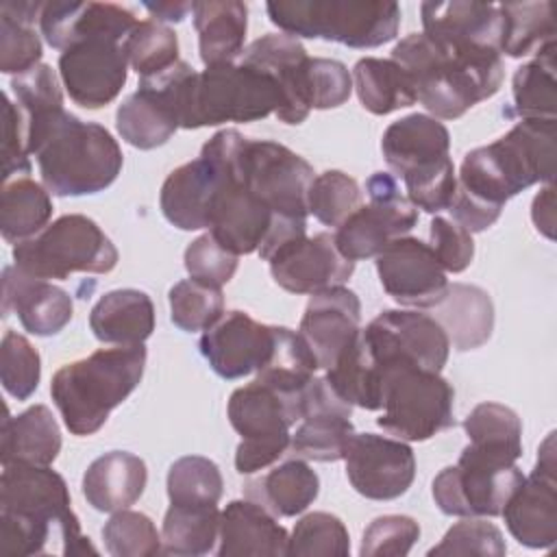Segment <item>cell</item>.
<instances>
[{
	"instance_id": "6da1fadb",
	"label": "cell",
	"mask_w": 557,
	"mask_h": 557,
	"mask_svg": "<svg viewBox=\"0 0 557 557\" xmlns=\"http://www.w3.org/2000/svg\"><path fill=\"white\" fill-rule=\"evenodd\" d=\"M557 120H520L487 146L470 150L457 174L453 220L468 233L490 228L507 200L555 178Z\"/></svg>"
},
{
	"instance_id": "7a4b0ae2",
	"label": "cell",
	"mask_w": 557,
	"mask_h": 557,
	"mask_svg": "<svg viewBox=\"0 0 557 557\" xmlns=\"http://www.w3.org/2000/svg\"><path fill=\"white\" fill-rule=\"evenodd\" d=\"M0 553L17 557L98 553L81 531L67 483L50 466H2Z\"/></svg>"
},
{
	"instance_id": "3957f363",
	"label": "cell",
	"mask_w": 557,
	"mask_h": 557,
	"mask_svg": "<svg viewBox=\"0 0 557 557\" xmlns=\"http://www.w3.org/2000/svg\"><path fill=\"white\" fill-rule=\"evenodd\" d=\"M392 59L407 70L418 100L437 120H457L481 100L492 98L505 76L498 50L455 46L424 33L400 39Z\"/></svg>"
},
{
	"instance_id": "277c9868",
	"label": "cell",
	"mask_w": 557,
	"mask_h": 557,
	"mask_svg": "<svg viewBox=\"0 0 557 557\" xmlns=\"http://www.w3.org/2000/svg\"><path fill=\"white\" fill-rule=\"evenodd\" d=\"M26 135L41 183L54 196L104 191L124 163L117 141L104 126L83 122L65 109L26 122Z\"/></svg>"
},
{
	"instance_id": "5b68a950",
	"label": "cell",
	"mask_w": 557,
	"mask_h": 557,
	"mask_svg": "<svg viewBox=\"0 0 557 557\" xmlns=\"http://www.w3.org/2000/svg\"><path fill=\"white\" fill-rule=\"evenodd\" d=\"M146 346L100 348L85 359L61 366L50 381V396L72 435L100 431L109 413L139 385Z\"/></svg>"
},
{
	"instance_id": "8992f818",
	"label": "cell",
	"mask_w": 557,
	"mask_h": 557,
	"mask_svg": "<svg viewBox=\"0 0 557 557\" xmlns=\"http://www.w3.org/2000/svg\"><path fill=\"white\" fill-rule=\"evenodd\" d=\"M281 91L270 74L239 61L191 72L183 91L181 128H205L224 122H257L276 115Z\"/></svg>"
},
{
	"instance_id": "52a82bcc",
	"label": "cell",
	"mask_w": 557,
	"mask_h": 557,
	"mask_svg": "<svg viewBox=\"0 0 557 557\" xmlns=\"http://www.w3.org/2000/svg\"><path fill=\"white\" fill-rule=\"evenodd\" d=\"M268 17L285 35L337 41L348 48H379L400 28L396 2L278 0L265 4Z\"/></svg>"
},
{
	"instance_id": "ba28073f",
	"label": "cell",
	"mask_w": 557,
	"mask_h": 557,
	"mask_svg": "<svg viewBox=\"0 0 557 557\" xmlns=\"http://www.w3.org/2000/svg\"><path fill=\"white\" fill-rule=\"evenodd\" d=\"M300 394H285L257 379L231 394L226 416L242 435L235 450L239 474L265 470L289 450V429L300 420Z\"/></svg>"
},
{
	"instance_id": "9c48e42d",
	"label": "cell",
	"mask_w": 557,
	"mask_h": 557,
	"mask_svg": "<svg viewBox=\"0 0 557 557\" xmlns=\"http://www.w3.org/2000/svg\"><path fill=\"white\" fill-rule=\"evenodd\" d=\"M13 265L44 281H65L74 272L107 274L117 265V248L91 218L67 213L15 244Z\"/></svg>"
},
{
	"instance_id": "30bf717a",
	"label": "cell",
	"mask_w": 557,
	"mask_h": 557,
	"mask_svg": "<svg viewBox=\"0 0 557 557\" xmlns=\"http://www.w3.org/2000/svg\"><path fill=\"white\" fill-rule=\"evenodd\" d=\"M518 457L503 448L468 444L457 463L433 479V500L446 516L494 518L522 483Z\"/></svg>"
},
{
	"instance_id": "8fae6325",
	"label": "cell",
	"mask_w": 557,
	"mask_h": 557,
	"mask_svg": "<svg viewBox=\"0 0 557 557\" xmlns=\"http://www.w3.org/2000/svg\"><path fill=\"white\" fill-rule=\"evenodd\" d=\"M376 424L403 442H424L455 424V389L440 374L418 366H392L381 372Z\"/></svg>"
},
{
	"instance_id": "7c38bea8",
	"label": "cell",
	"mask_w": 557,
	"mask_h": 557,
	"mask_svg": "<svg viewBox=\"0 0 557 557\" xmlns=\"http://www.w3.org/2000/svg\"><path fill=\"white\" fill-rule=\"evenodd\" d=\"M366 194L370 198L368 205L361 202L333 233L337 250L350 261L381 255L418 222V209L403 196L392 174L374 172L366 181Z\"/></svg>"
},
{
	"instance_id": "4fadbf2b",
	"label": "cell",
	"mask_w": 557,
	"mask_h": 557,
	"mask_svg": "<svg viewBox=\"0 0 557 557\" xmlns=\"http://www.w3.org/2000/svg\"><path fill=\"white\" fill-rule=\"evenodd\" d=\"M361 335L379 376L392 366H418L422 370L442 372L450 352L448 335L440 322L420 311L385 309L361 329Z\"/></svg>"
},
{
	"instance_id": "5bb4252c",
	"label": "cell",
	"mask_w": 557,
	"mask_h": 557,
	"mask_svg": "<svg viewBox=\"0 0 557 557\" xmlns=\"http://www.w3.org/2000/svg\"><path fill=\"white\" fill-rule=\"evenodd\" d=\"M191 72L187 61H178L157 76L141 78L139 89L117 107L120 137L139 150L163 146L181 128L183 89Z\"/></svg>"
},
{
	"instance_id": "9a60e30c",
	"label": "cell",
	"mask_w": 557,
	"mask_h": 557,
	"mask_svg": "<svg viewBox=\"0 0 557 557\" xmlns=\"http://www.w3.org/2000/svg\"><path fill=\"white\" fill-rule=\"evenodd\" d=\"M555 433L537 450V463L507 498L500 516L513 540L527 548H553L557 542Z\"/></svg>"
},
{
	"instance_id": "2e32d148",
	"label": "cell",
	"mask_w": 557,
	"mask_h": 557,
	"mask_svg": "<svg viewBox=\"0 0 557 557\" xmlns=\"http://www.w3.org/2000/svg\"><path fill=\"white\" fill-rule=\"evenodd\" d=\"M122 44L115 37H91L59 54V78L78 107L102 109L117 98L128 76Z\"/></svg>"
},
{
	"instance_id": "e0dca14e",
	"label": "cell",
	"mask_w": 557,
	"mask_h": 557,
	"mask_svg": "<svg viewBox=\"0 0 557 557\" xmlns=\"http://www.w3.org/2000/svg\"><path fill=\"white\" fill-rule=\"evenodd\" d=\"M344 461L350 485L370 500H394L403 496L416 476V455L398 437L352 433L344 450Z\"/></svg>"
},
{
	"instance_id": "ac0fdd59",
	"label": "cell",
	"mask_w": 557,
	"mask_h": 557,
	"mask_svg": "<svg viewBox=\"0 0 557 557\" xmlns=\"http://www.w3.org/2000/svg\"><path fill=\"white\" fill-rule=\"evenodd\" d=\"M381 152L389 170L405 181V187L455 165L448 128L426 113H411L392 122L383 133Z\"/></svg>"
},
{
	"instance_id": "d6986e66",
	"label": "cell",
	"mask_w": 557,
	"mask_h": 557,
	"mask_svg": "<svg viewBox=\"0 0 557 557\" xmlns=\"http://www.w3.org/2000/svg\"><path fill=\"white\" fill-rule=\"evenodd\" d=\"M268 263L274 283L292 294H318L344 285L355 272V261L337 250L331 233L294 237L276 248Z\"/></svg>"
},
{
	"instance_id": "ffe728a7",
	"label": "cell",
	"mask_w": 557,
	"mask_h": 557,
	"mask_svg": "<svg viewBox=\"0 0 557 557\" xmlns=\"http://www.w3.org/2000/svg\"><path fill=\"white\" fill-rule=\"evenodd\" d=\"M376 272L387 296L405 307H435L448 289L446 270L433 248L409 235L376 255Z\"/></svg>"
},
{
	"instance_id": "44dd1931",
	"label": "cell",
	"mask_w": 557,
	"mask_h": 557,
	"mask_svg": "<svg viewBox=\"0 0 557 557\" xmlns=\"http://www.w3.org/2000/svg\"><path fill=\"white\" fill-rule=\"evenodd\" d=\"M352 405L342 400L326 379H311L300 394V424L292 433V453L309 461H339L355 433Z\"/></svg>"
},
{
	"instance_id": "7402d4cb",
	"label": "cell",
	"mask_w": 557,
	"mask_h": 557,
	"mask_svg": "<svg viewBox=\"0 0 557 557\" xmlns=\"http://www.w3.org/2000/svg\"><path fill=\"white\" fill-rule=\"evenodd\" d=\"M274 326L257 322L250 313L233 309L202 333L200 352L222 379H242L259 372L270 357Z\"/></svg>"
},
{
	"instance_id": "603a6c76",
	"label": "cell",
	"mask_w": 557,
	"mask_h": 557,
	"mask_svg": "<svg viewBox=\"0 0 557 557\" xmlns=\"http://www.w3.org/2000/svg\"><path fill=\"white\" fill-rule=\"evenodd\" d=\"M309 54L305 46L281 33L255 39L242 52V61L270 74L281 91L276 117L285 124H300L311 113L309 107Z\"/></svg>"
},
{
	"instance_id": "cb8c5ba5",
	"label": "cell",
	"mask_w": 557,
	"mask_h": 557,
	"mask_svg": "<svg viewBox=\"0 0 557 557\" xmlns=\"http://www.w3.org/2000/svg\"><path fill=\"white\" fill-rule=\"evenodd\" d=\"M361 302L359 296L344 287H329L311 294L300 318L298 333L313 350L318 366L329 370L344 348L361 331Z\"/></svg>"
},
{
	"instance_id": "d4e9b609",
	"label": "cell",
	"mask_w": 557,
	"mask_h": 557,
	"mask_svg": "<svg viewBox=\"0 0 557 557\" xmlns=\"http://www.w3.org/2000/svg\"><path fill=\"white\" fill-rule=\"evenodd\" d=\"M137 22L131 9L113 2L52 0L44 2L39 15L44 39L61 52L91 37H115L124 41Z\"/></svg>"
},
{
	"instance_id": "484cf974",
	"label": "cell",
	"mask_w": 557,
	"mask_h": 557,
	"mask_svg": "<svg viewBox=\"0 0 557 557\" xmlns=\"http://www.w3.org/2000/svg\"><path fill=\"white\" fill-rule=\"evenodd\" d=\"M2 313H15L30 335L50 337L70 324L74 305L65 289L7 265L2 270Z\"/></svg>"
},
{
	"instance_id": "4316f807",
	"label": "cell",
	"mask_w": 557,
	"mask_h": 557,
	"mask_svg": "<svg viewBox=\"0 0 557 557\" xmlns=\"http://www.w3.org/2000/svg\"><path fill=\"white\" fill-rule=\"evenodd\" d=\"M422 33L455 46L494 48L500 52L503 13L487 2H422Z\"/></svg>"
},
{
	"instance_id": "83f0119b",
	"label": "cell",
	"mask_w": 557,
	"mask_h": 557,
	"mask_svg": "<svg viewBox=\"0 0 557 557\" xmlns=\"http://www.w3.org/2000/svg\"><path fill=\"white\" fill-rule=\"evenodd\" d=\"M220 557L237 555H287L289 535L276 516L270 513L259 503L244 498L231 500L224 511H220Z\"/></svg>"
},
{
	"instance_id": "f1b7e54d",
	"label": "cell",
	"mask_w": 557,
	"mask_h": 557,
	"mask_svg": "<svg viewBox=\"0 0 557 557\" xmlns=\"http://www.w3.org/2000/svg\"><path fill=\"white\" fill-rule=\"evenodd\" d=\"M215 185V168L205 157L178 165L161 185L159 207L163 218L181 231L209 228Z\"/></svg>"
},
{
	"instance_id": "f546056e",
	"label": "cell",
	"mask_w": 557,
	"mask_h": 557,
	"mask_svg": "<svg viewBox=\"0 0 557 557\" xmlns=\"http://www.w3.org/2000/svg\"><path fill=\"white\" fill-rule=\"evenodd\" d=\"M148 483L141 457L126 450H111L94 459L83 474V496L96 511L128 509L139 500Z\"/></svg>"
},
{
	"instance_id": "4dcf8cb0",
	"label": "cell",
	"mask_w": 557,
	"mask_h": 557,
	"mask_svg": "<svg viewBox=\"0 0 557 557\" xmlns=\"http://www.w3.org/2000/svg\"><path fill=\"white\" fill-rule=\"evenodd\" d=\"M89 329L102 344L139 346L154 331V305L141 289L107 292L91 307Z\"/></svg>"
},
{
	"instance_id": "1f68e13d",
	"label": "cell",
	"mask_w": 557,
	"mask_h": 557,
	"mask_svg": "<svg viewBox=\"0 0 557 557\" xmlns=\"http://www.w3.org/2000/svg\"><path fill=\"white\" fill-rule=\"evenodd\" d=\"M320 492L315 470L302 459H285L272 466L265 474L252 476L244 483L246 498L259 503L276 518H294L302 513Z\"/></svg>"
},
{
	"instance_id": "d6a6232c",
	"label": "cell",
	"mask_w": 557,
	"mask_h": 557,
	"mask_svg": "<svg viewBox=\"0 0 557 557\" xmlns=\"http://www.w3.org/2000/svg\"><path fill=\"white\" fill-rule=\"evenodd\" d=\"M433 318L448 335V342H453L459 352H466L483 346L492 337L494 305L485 289L453 283L433 307Z\"/></svg>"
},
{
	"instance_id": "836d02e7",
	"label": "cell",
	"mask_w": 557,
	"mask_h": 557,
	"mask_svg": "<svg viewBox=\"0 0 557 557\" xmlns=\"http://www.w3.org/2000/svg\"><path fill=\"white\" fill-rule=\"evenodd\" d=\"M61 450V431L46 405H33L17 416H7L0 433L2 466H50Z\"/></svg>"
},
{
	"instance_id": "e575fe53",
	"label": "cell",
	"mask_w": 557,
	"mask_h": 557,
	"mask_svg": "<svg viewBox=\"0 0 557 557\" xmlns=\"http://www.w3.org/2000/svg\"><path fill=\"white\" fill-rule=\"evenodd\" d=\"M194 28L202 63H233L244 52L248 30V7L237 0L194 2Z\"/></svg>"
},
{
	"instance_id": "d590c367",
	"label": "cell",
	"mask_w": 557,
	"mask_h": 557,
	"mask_svg": "<svg viewBox=\"0 0 557 557\" xmlns=\"http://www.w3.org/2000/svg\"><path fill=\"white\" fill-rule=\"evenodd\" d=\"M352 87L363 109L374 115H387L418 102L411 76L394 59H359L352 67Z\"/></svg>"
},
{
	"instance_id": "8d00e7d4",
	"label": "cell",
	"mask_w": 557,
	"mask_h": 557,
	"mask_svg": "<svg viewBox=\"0 0 557 557\" xmlns=\"http://www.w3.org/2000/svg\"><path fill=\"white\" fill-rule=\"evenodd\" d=\"M52 218L50 191L30 176H17L2 183L0 194V233L4 242L20 244L48 226Z\"/></svg>"
},
{
	"instance_id": "74e56055",
	"label": "cell",
	"mask_w": 557,
	"mask_h": 557,
	"mask_svg": "<svg viewBox=\"0 0 557 557\" xmlns=\"http://www.w3.org/2000/svg\"><path fill=\"white\" fill-rule=\"evenodd\" d=\"M557 41H548L535 59L520 65L511 81L513 111L520 120H555L557 113Z\"/></svg>"
},
{
	"instance_id": "f35d334b",
	"label": "cell",
	"mask_w": 557,
	"mask_h": 557,
	"mask_svg": "<svg viewBox=\"0 0 557 557\" xmlns=\"http://www.w3.org/2000/svg\"><path fill=\"white\" fill-rule=\"evenodd\" d=\"M44 2H4L0 7V72L24 74L39 65L41 39L35 22Z\"/></svg>"
},
{
	"instance_id": "ab89813d",
	"label": "cell",
	"mask_w": 557,
	"mask_h": 557,
	"mask_svg": "<svg viewBox=\"0 0 557 557\" xmlns=\"http://www.w3.org/2000/svg\"><path fill=\"white\" fill-rule=\"evenodd\" d=\"M220 537L218 505H172L165 511L161 544L165 555H209Z\"/></svg>"
},
{
	"instance_id": "60d3db41",
	"label": "cell",
	"mask_w": 557,
	"mask_h": 557,
	"mask_svg": "<svg viewBox=\"0 0 557 557\" xmlns=\"http://www.w3.org/2000/svg\"><path fill=\"white\" fill-rule=\"evenodd\" d=\"M498 7L503 13L500 54L505 52L511 59H520L555 41L553 2H505Z\"/></svg>"
},
{
	"instance_id": "b9f144b4",
	"label": "cell",
	"mask_w": 557,
	"mask_h": 557,
	"mask_svg": "<svg viewBox=\"0 0 557 557\" xmlns=\"http://www.w3.org/2000/svg\"><path fill=\"white\" fill-rule=\"evenodd\" d=\"M318 359L298 331L274 326V344L268 361L257 372V381L285 394H300L318 370Z\"/></svg>"
},
{
	"instance_id": "7bdbcfd3",
	"label": "cell",
	"mask_w": 557,
	"mask_h": 557,
	"mask_svg": "<svg viewBox=\"0 0 557 557\" xmlns=\"http://www.w3.org/2000/svg\"><path fill=\"white\" fill-rule=\"evenodd\" d=\"M122 46L128 65L141 78L157 76L181 61L176 33L170 26L154 20L137 22V26L128 33Z\"/></svg>"
},
{
	"instance_id": "ee69618b",
	"label": "cell",
	"mask_w": 557,
	"mask_h": 557,
	"mask_svg": "<svg viewBox=\"0 0 557 557\" xmlns=\"http://www.w3.org/2000/svg\"><path fill=\"white\" fill-rule=\"evenodd\" d=\"M222 487L220 468L200 455L181 457L168 470V498L172 505H218Z\"/></svg>"
},
{
	"instance_id": "f6af8a7d",
	"label": "cell",
	"mask_w": 557,
	"mask_h": 557,
	"mask_svg": "<svg viewBox=\"0 0 557 557\" xmlns=\"http://www.w3.org/2000/svg\"><path fill=\"white\" fill-rule=\"evenodd\" d=\"M168 298L174 326L187 333L211 329L224 313L222 289L194 278H183L174 283Z\"/></svg>"
},
{
	"instance_id": "bcb514c9",
	"label": "cell",
	"mask_w": 557,
	"mask_h": 557,
	"mask_svg": "<svg viewBox=\"0 0 557 557\" xmlns=\"http://www.w3.org/2000/svg\"><path fill=\"white\" fill-rule=\"evenodd\" d=\"M359 207L361 187L342 170H326L318 174L309 185L307 209L318 222L326 226L337 228Z\"/></svg>"
},
{
	"instance_id": "7dc6e473",
	"label": "cell",
	"mask_w": 557,
	"mask_h": 557,
	"mask_svg": "<svg viewBox=\"0 0 557 557\" xmlns=\"http://www.w3.org/2000/svg\"><path fill=\"white\" fill-rule=\"evenodd\" d=\"M102 540L107 553L113 557H154L163 553L154 522L141 511H113L102 527Z\"/></svg>"
},
{
	"instance_id": "c3c4849f",
	"label": "cell",
	"mask_w": 557,
	"mask_h": 557,
	"mask_svg": "<svg viewBox=\"0 0 557 557\" xmlns=\"http://www.w3.org/2000/svg\"><path fill=\"white\" fill-rule=\"evenodd\" d=\"M463 431L472 444L522 455V422L518 413L500 403H479L463 420Z\"/></svg>"
},
{
	"instance_id": "681fc988",
	"label": "cell",
	"mask_w": 557,
	"mask_h": 557,
	"mask_svg": "<svg viewBox=\"0 0 557 557\" xmlns=\"http://www.w3.org/2000/svg\"><path fill=\"white\" fill-rule=\"evenodd\" d=\"M0 379L9 396L26 400L35 394L41 379L37 348L20 333L4 331L0 344Z\"/></svg>"
},
{
	"instance_id": "f907efd6",
	"label": "cell",
	"mask_w": 557,
	"mask_h": 557,
	"mask_svg": "<svg viewBox=\"0 0 557 557\" xmlns=\"http://www.w3.org/2000/svg\"><path fill=\"white\" fill-rule=\"evenodd\" d=\"M350 553V537L344 522L326 511L302 516L287 542V555H322L346 557Z\"/></svg>"
},
{
	"instance_id": "816d5d0a",
	"label": "cell",
	"mask_w": 557,
	"mask_h": 557,
	"mask_svg": "<svg viewBox=\"0 0 557 557\" xmlns=\"http://www.w3.org/2000/svg\"><path fill=\"white\" fill-rule=\"evenodd\" d=\"M507 553L500 529L494 522L481 518H463L453 524L442 542L429 550V555H481L503 557Z\"/></svg>"
},
{
	"instance_id": "f5cc1de1",
	"label": "cell",
	"mask_w": 557,
	"mask_h": 557,
	"mask_svg": "<svg viewBox=\"0 0 557 557\" xmlns=\"http://www.w3.org/2000/svg\"><path fill=\"white\" fill-rule=\"evenodd\" d=\"M11 89L17 98V107L24 113L26 122L44 117L48 113L63 109V94L54 70L46 63L35 65L33 70L13 76Z\"/></svg>"
},
{
	"instance_id": "db71d44e",
	"label": "cell",
	"mask_w": 557,
	"mask_h": 557,
	"mask_svg": "<svg viewBox=\"0 0 557 557\" xmlns=\"http://www.w3.org/2000/svg\"><path fill=\"white\" fill-rule=\"evenodd\" d=\"M420 537V524L411 516L389 513L374 518L361 540V557H403Z\"/></svg>"
},
{
	"instance_id": "11a10c76",
	"label": "cell",
	"mask_w": 557,
	"mask_h": 557,
	"mask_svg": "<svg viewBox=\"0 0 557 557\" xmlns=\"http://www.w3.org/2000/svg\"><path fill=\"white\" fill-rule=\"evenodd\" d=\"M185 270L194 281L222 287L237 270V255L224 248L211 233H205L185 248Z\"/></svg>"
},
{
	"instance_id": "9f6ffc18",
	"label": "cell",
	"mask_w": 557,
	"mask_h": 557,
	"mask_svg": "<svg viewBox=\"0 0 557 557\" xmlns=\"http://www.w3.org/2000/svg\"><path fill=\"white\" fill-rule=\"evenodd\" d=\"M352 94V76L337 59H309V107L335 109L342 107Z\"/></svg>"
},
{
	"instance_id": "6f0895ef",
	"label": "cell",
	"mask_w": 557,
	"mask_h": 557,
	"mask_svg": "<svg viewBox=\"0 0 557 557\" xmlns=\"http://www.w3.org/2000/svg\"><path fill=\"white\" fill-rule=\"evenodd\" d=\"M431 235V248L440 261V265L446 272H463L474 257V242L472 233H468L463 226H459L455 220L435 215L429 224Z\"/></svg>"
},
{
	"instance_id": "680465c9",
	"label": "cell",
	"mask_w": 557,
	"mask_h": 557,
	"mask_svg": "<svg viewBox=\"0 0 557 557\" xmlns=\"http://www.w3.org/2000/svg\"><path fill=\"white\" fill-rule=\"evenodd\" d=\"M2 183L28 176L30 174V154H28V135H26V120L22 109L4 94L2 107Z\"/></svg>"
},
{
	"instance_id": "91938a15",
	"label": "cell",
	"mask_w": 557,
	"mask_h": 557,
	"mask_svg": "<svg viewBox=\"0 0 557 557\" xmlns=\"http://www.w3.org/2000/svg\"><path fill=\"white\" fill-rule=\"evenodd\" d=\"M533 224L540 233H544L548 239H553V226H555V185L548 183L535 198L531 207Z\"/></svg>"
},
{
	"instance_id": "94428289",
	"label": "cell",
	"mask_w": 557,
	"mask_h": 557,
	"mask_svg": "<svg viewBox=\"0 0 557 557\" xmlns=\"http://www.w3.org/2000/svg\"><path fill=\"white\" fill-rule=\"evenodd\" d=\"M154 22H183L194 11V2H144Z\"/></svg>"
}]
</instances>
